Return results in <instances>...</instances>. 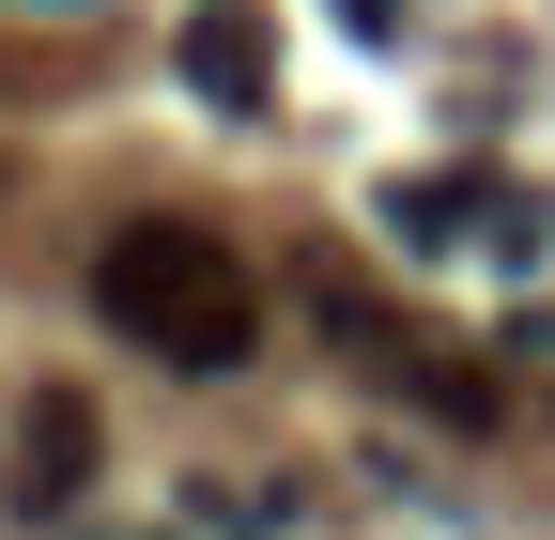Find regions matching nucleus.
Wrapping results in <instances>:
<instances>
[{
  "label": "nucleus",
  "instance_id": "1",
  "mask_svg": "<svg viewBox=\"0 0 555 540\" xmlns=\"http://www.w3.org/2000/svg\"><path fill=\"white\" fill-rule=\"evenodd\" d=\"M93 309L124 324L139 356H170V371H247V356H262V279H247L201 217H139V232H108Z\"/></svg>",
  "mask_w": 555,
  "mask_h": 540
},
{
  "label": "nucleus",
  "instance_id": "2",
  "mask_svg": "<svg viewBox=\"0 0 555 540\" xmlns=\"http://www.w3.org/2000/svg\"><path fill=\"white\" fill-rule=\"evenodd\" d=\"M401 401H416V417H448V433H494V417H509L494 371H478V356H433V340H401Z\"/></svg>",
  "mask_w": 555,
  "mask_h": 540
},
{
  "label": "nucleus",
  "instance_id": "3",
  "mask_svg": "<svg viewBox=\"0 0 555 540\" xmlns=\"http://www.w3.org/2000/svg\"><path fill=\"white\" fill-rule=\"evenodd\" d=\"M78 479H93V401H47L31 448H16V510H62Z\"/></svg>",
  "mask_w": 555,
  "mask_h": 540
},
{
  "label": "nucleus",
  "instance_id": "4",
  "mask_svg": "<svg viewBox=\"0 0 555 540\" xmlns=\"http://www.w3.org/2000/svg\"><path fill=\"white\" fill-rule=\"evenodd\" d=\"M463 185H478V170H433V185H386V232H401V247H463V232H478V201H463Z\"/></svg>",
  "mask_w": 555,
  "mask_h": 540
},
{
  "label": "nucleus",
  "instance_id": "5",
  "mask_svg": "<svg viewBox=\"0 0 555 540\" xmlns=\"http://www.w3.org/2000/svg\"><path fill=\"white\" fill-rule=\"evenodd\" d=\"M185 62H201V93H217V108H262V62H247V31H232V16H201V47H185Z\"/></svg>",
  "mask_w": 555,
  "mask_h": 540
},
{
  "label": "nucleus",
  "instance_id": "6",
  "mask_svg": "<svg viewBox=\"0 0 555 540\" xmlns=\"http://www.w3.org/2000/svg\"><path fill=\"white\" fill-rule=\"evenodd\" d=\"M478 232H494L509 262H540V247H555V201H540V185H494V201H478Z\"/></svg>",
  "mask_w": 555,
  "mask_h": 540
},
{
  "label": "nucleus",
  "instance_id": "7",
  "mask_svg": "<svg viewBox=\"0 0 555 540\" xmlns=\"http://www.w3.org/2000/svg\"><path fill=\"white\" fill-rule=\"evenodd\" d=\"M201 525H247V540H262V525H294V494H262V479H201Z\"/></svg>",
  "mask_w": 555,
  "mask_h": 540
}]
</instances>
